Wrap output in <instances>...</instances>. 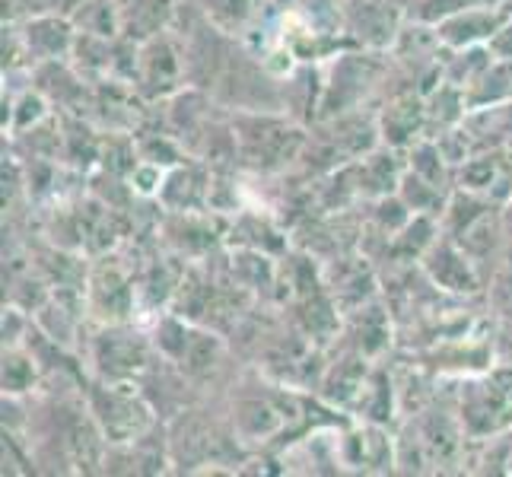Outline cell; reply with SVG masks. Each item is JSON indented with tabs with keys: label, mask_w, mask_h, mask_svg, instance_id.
<instances>
[]
</instances>
